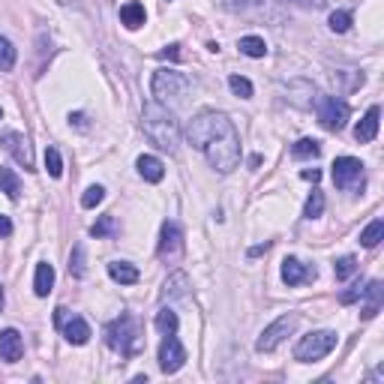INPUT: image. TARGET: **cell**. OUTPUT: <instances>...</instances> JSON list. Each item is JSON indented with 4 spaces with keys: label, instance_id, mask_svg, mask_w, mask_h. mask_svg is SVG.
I'll list each match as a JSON object with an SVG mask.
<instances>
[{
    "label": "cell",
    "instance_id": "cell-1",
    "mask_svg": "<svg viewBox=\"0 0 384 384\" xmlns=\"http://www.w3.org/2000/svg\"><path fill=\"white\" fill-rule=\"evenodd\" d=\"M142 130L147 135V142L156 144L159 151H165V153H174L177 147H180V123H177V117L168 111V105L163 102H144V109H142Z\"/></svg>",
    "mask_w": 384,
    "mask_h": 384
},
{
    "label": "cell",
    "instance_id": "cell-2",
    "mask_svg": "<svg viewBox=\"0 0 384 384\" xmlns=\"http://www.w3.org/2000/svg\"><path fill=\"white\" fill-rule=\"evenodd\" d=\"M234 130V121L226 111H201L189 121L186 126V142L196 147V151H205V147L213 142V138L226 135Z\"/></svg>",
    "mask_w": 384,
    "mask_h": 384
},
{
    "label": "cell",
    "instance_id": "cell-3",
    "mask_svg": "<svg viewBox=\"0 0 384 384\" xmlns=\"http://www.w3.org/2000/svg\"><path fill=\"white\" fill-rule=\"evenodd\" d=\"M201 153L207 156L210 168H217L219 174H231L234 168L240 165V135H238V130H231V132H226V135L213 138V142H210Z\"/></svg>",
    "mask_w": 384,
    "mask_h": 384
},
{
    "label": "cell",
    "instance_id": "cell-4",
    "mask_svg": "<svg viewBox=\"0 0 384 384\" xmlns=\"http://www.w3.org/2000/svg\"><path fill=\"white\" fill-rule=\"evenodd\" d=\"M105 343L111 351H117L121 357H135L138 348H142V334H138V324L132 315H121L105 327Z\"/></svg>",
    "mask_w": 384,
    "mask_h": 384
},
{
    "label": "cell",
    "instance_id": "cell-5",
    "mask_svg": "<svg viewBox=\"0 0 384 384\" xmlns=\"http://www.w3.org/2000/svg\"><path fill=\"white\" fill-rule=\"evenodd\" d=\"M336 343H339V336L334 334V330H313V334L301 336V343L294 345V360H301V364L322 360L336 348Z\"/></svg>",
    "mask_w": 384,
    "mask_h": 384
},
{
    "label": "cell",
    "instance_id": "cell-6",
    "mask_svg": "<svg viewBox=\"0 0 384 384\" xmlns=\"http://www.w3.org/2000/svg\"><path fill=\"white\" fill-rule=\"evenodd\" d=\"M151 90L156 96V102H177L184 100V93L189 90V78L184 76V72L177 69H156L153 72V81H151Z\"/></svg>",
    "mask_w": 384,
    "mask_h": 384
},
{
    "label": "cell",
    "instance_id": "cell-7",
    "mask_svg": "<svg viewBox=\"0 0 384 384\" xmlns=\"http://www.w3.org/2000/svg\"><path fill=\"white\" fill-rule=\"evenodd\" d=\"M315 111H318V123H322L327 132L345 130V123H348V117H351L348 102L339 100V96H318V100H315Z\"/></svg>",
    "mask_w": 384,
    "mask_h": 384
},
{
    "label": "cell",
    "instance_id": "cell-8",
    "mask_svg": "<svg viewBox=\"0 0 384 384\" xmlns=\"http://www.w3.org/2000/svg\"><path fill=\"white\" fill-rule=\"evenodd\" d=\"M334 184L336 189L343 192H360L366 184V172H364V163L355 156H339L334 163Z\"/></svg>",
    "mask_w": 384,
    "mask_h": 384
},
{
    "label": "cell",
    "instance_id": "cell-9",
    "mask_svg": "<svg viewBox=\"0 0 384 384\" xmlns=\"http://www.w3.org/2000/svg\"><path fill=\"white\" fill-rule=\"evenodd\" d=\"M55 324L60 327V334L69 345H88L90 343V324L84 322L81 315H72L67 306L55 309Z\"/></svg>",
    "mask_w": 384,
    "mask_h": 384
},
{
    "label": "cell",
    "instance_id": "cell-10",
    "mask_svg": "<svg viewBox=\"0 0 384 384\" xmlns=\"http://www.w3.org/2000/svg\"><path fill=\"white\" fill-rule=\"evenodd\" d=\"M294 327H297V315H280L273 324H268L261 330V336H259V343H255V351H261V355H270V351H276L282 345V339L288 334H294Z\"/></svg>",
    "mask_w": 384,
    "mask_h": 384
},
{
    "label": "cell",
    "instance_id": "cell-11",
    "mask_svg": "<svg viewBox=\"0 0 384 384\" xmlns=\"http://www.w3.org/2000/svg\"><path fill=\"white\" fill-rule=\"evenodd\" d=\"M0 144H4V151L13 156L25 172H34V151H30V142L25 135L15 132V130H6L4 135H0Z\"/></svg>",
    "mask_w": 384,
    "mask_h": 384
},
{
    "label": "cell",
    "instance_id": "cell-12",
    "mask_svg": "<svg viewBox=\"0 0 384 384\" xmlns=\"http://www.w3.org/2000/svg\"><path fill=\"white\" fill-rule=\"evenodd\" d=\"M156 255H159L163 261H177L180 255H184V231H180L177 222H163Z\"/></svg>",
    "mask_w": 384,
    "mask_h": 384
},
{
    "label": "cell",
    "instance_id": "cell-13",
    "mask_svg": "<svg viewBox=\"0 0 384 384\" xmlns=\"http://www.w3.org/2000/svg\"><path fill=\"white\" fill-rule=\"evenodd\" d=\"M184 364H186V348L180 345V339L174 334H168L163 339V345H159V369H163L165 376H174Z\"/></svg>",
    "mask_w": 384,
    "mask_h": 384
},
{
    "label": "cell",
    "instance_id": "cell-14",
    "mask_svg": "<svg viewBox=\"0 0 384 384\" xmlns=\"http://www.w3.org/2000/svg\"><path fill=\"white\" fill-rule=\"evenodd\" d=\"M222 9H226V13H238V15L261 13V15H270V21H276V25L282 21V13L273 4H268V0H226Z\"/></svg>",
    "mask_w": 384,
    "mask_h": 384
},
{
    "label": "cell",
    "instance_id": "cell-15",
    "mask_svg": "<svg viewBox=\"0 0 384 384\" xmlns=\"http://www.w3.org/2000/svg\"><path fill=\"white\" fill-rule=\"evenodd\" d=\"M313 280H315V268H309V264H303L301 259L288 255V259L282 261V282H285L288 288L303 285V282H313Z\"/></svg>",
    "mask_w": 384,
    "mask_h": 384
},
{
    "label": "cell",
    "instance_id": "cell-16",
    "mask_svg": "<svg viewBox=\"0 0 384 384\" xmlns=\"http://www.w3.org/2000/svg\"><path fill=\"white\" fill-rule=\"evenodd\" d=\"M25 355V339L15 327H6L0 330V360H6V364H15Z\"/></svg>",
    "mask_w": 384,
    "mask_h": 384
},
{
    "label": "cell",
    "instance_id": "cell-17",
    "mask_svg": "<svg viewBox=\"0 0 384 384\" xmlns=\"http://www.w3.org/2000/svg\"><path fill=\"white\" fill-rule=\"evenodd\" d=\"M378 117H381V109L378 105H372V109L360 117V123L355 126V138L360 144H369V142H376V135H378Z\"/></svg>",
    "mask_w": 384,
    "mask_h": 384
},
{
    "label": "cell",
    "instance_id": "cell-18",
    "mask_svg": "<svg viewBox=\"0 0 384 384\" xmlns=\"http://www.w3.org/2000/svg\"><path fill=\"white\" fill-rule=\"evenodd\" d=\"M135 168H138V174H142L147 184H159V180L165 177V165H163V159H156L151 153H144V156H138L135 159Z\"/></svg>",
    "mask_w": 384,
    "mask_h": 384
},
{
    "label": "cell",
    "instance_id": "cell-19",
    "mask_svg": "<svg viewBox=\"0 0 384 384\" xmlns=\"http://www.w3.org/2000/svg\"><path fill=\"white\" fill-rule=\"evenodd\" d=\"M364 297H366V306H364V315L366 322L369 318H376L378 315V309H381V301H384V285H381V280H372L366 288H364Z\"/></svg>",
    "mask_w": 384,
    "mask_h": 384
},
{
    "label": "cell",
    "instance_id": "cell-20",
    "mask_svg": "<svg viewBox=\"0 0 384 384\" xmlns=\"http://www.w3.org/2000/svg\"><path fill=\"white\" fill-rule=\"evenodd\" d=\"M51 288H55V268H51L48 261H39L36 276H34V292H36V297H48Z\"/></svg>",
    "mask_w": 384,
    "mask_h": 384
},
{
    "label": "cell",
    "instance_id": "cell-21",
    "mask_svg": "<svg viewBox=\"0 0 384 384\" xmlns=\"http://www.w3.org/2000/svg\"><path fill=\"white\" fill-rule=\"evenodd\" d=\"M121 21L130 30H138V27H144V21H147V13H144V6L138 4V0H130V4H123L121 6Z\"/></svg>",
    "mask_w": 384,
    "mask_h": 384
},
{
    "label": "cell",
    "instance_id": "cell-22",
    "mask_svg": "<svg viewBox=\"0 0 384 384\" xmlns=\"http://www.w3.org/2000/svg\"><path fill=\"white\" fill-rule=\"evenodd\" d=\"M109 276L114 282H121V285H135L138 282V268L130 261H111L109 264Z\"/></svg>",
    "mask_w": 384,
    "mask_h": 384
},
{
    "label": "cell",
    "instance_id": "cell-23",
    "mask_svg": "<svg viewBox=\"0 0 384 384\" xmlns=\"http://www.w3.org/2000/svg\"><path fill=\"white\" fill-rule=\"evenodd\" d=\"M0 192H6L9 201H18V196H21V180H18V174L13 172V168H4V165H0Z\"/></svg>",
    "mask_w": 384,
    "mask_h": 384
},
{
    "label": "cell",
    "instance_id": "cell-24",
    "mask_svg": "<svg viewBox=\"0 0 384 384\" xmlns=\"http://www.w3.org/2000/svg\"><path fill=\"white\" fill-rule=\"evenodd\" d=\"M186 288H189L186 273H174V276H168L165 285H163V301H172V297H184V294H186Z\"/></svg>",
    "mask_w": 384,
    "mask_h": 384
},
{
    "label": "cell",
    "instance_id": "cell-25",
    "mask_svg": "<svg viewBox=\"0 0 384 384\" xmlns=\"http://www.w3.org/2000/svg\"><path fill=\"white\" fill-rule=\"evenodd\" d=\"M156 330H159V334H163V336H168V334H177V313H174V309L172 306H163V309H159V313H156Z\"/></svg>",
    "mask_w": 384,
    "mask_h": 384
},
{
    "label": "cell",
    "instance_id": "cell-26",
    "mask_svg": "<svg viewBox=\"0 0 384 384\" xmlns=\"http://www.w3.org/2000/svg\"><path fill=\"white\" fill-rule=\"evenodd\" d=\"M238 48H240V55H247V57H264L268 55V42H264L261 36H240Z\"/></svg>",
    "mask_w": 384,
    "mask_h": 384
},
{
    "label": "cell",
    "instance_id": "cell-27",
    "mask_svg": "<svg viewBox=\"0 0 384 384\" xmlns=\"http://www.w3.org/2000/svg\"><path fill=\"white\" fill-rule=\"evenodd\" d=\"M384 238V222L381 219H372L369 226L360 231V247H366V249H372V247H378V240Z\"/></svg>",
    "mask_w": 384,
    "mask_h": 384
},
{
    "label": "cell",
    "instance_id": "cell-28",
    "mask_svg": "<svg viewBox=\"0 0 384 384\" xmlns=\"http://www.w3.org/2000/svg\"><path fill=\"white\" fill-rule=\"evenodd\" d=\"M318 153H322V142H315V138H301V142L292 147L294 159H315Z\"/></svg>",
    "mask_w": 384,
    "mask_h": 384
},
{
    "label": "cell",
    "instance_id": "cell-29",
    "mask_svg": "<svg viewBox=\"0 0 384 384\" xmlns=\"http://www.w3.org/2000/svg\"><path fill=\"white\" fill-rule=\"evenodd\" d=\"M324 213V192L322 189H313L303 205V219H318Z\"/></svg>",
    "mask_w": 384,
    "mask_h": 384
},
{
    "label": "cell",
    "instance_id": "cell-30",
    "mask_svg": "<svg viewBox=\"0 0 384 384\" xmlns=\"http://www.w3.org/2000/svg\"><path fill=\"white\" fill-rule=\"evenodd\" d=\"M15 57L18 51L13 48V42H9L6 36H0V72H9L15 67Z\"/></svg>",
    "mask_w": 384,
    "mask_h": 384
},
{
    "label": "cell",
    "instance_id": "cell-31",
    "mask_svg": "<svg viewBox=\"0 0 384 384\" xmlns=\"http://www.w3.org/2000/svg\"><path fill=\"white\" fill-rule=\"evenodd\" d=\"M355 270H357V259H355V255H343V259L334 264V273H336L339 282L348 280V276H355Z\"/></svg>",
    "mask_w": 384,
    "mask_h": 384
},
{
    "label": "cell",
    "instance_id": "cell-32",
    "mask_svg": "<svg viewBox=\"0 0 384 384\" xmlns=\"http://www.w3.org/2000/svg\"><path fill=\"white\" fill-rule=\"evenodd\" d=\"M90 234H93V238H111V234H117V219L114 217H102L100 222H93V226H90Z\"/></svg>",
    "mask_w": 384,
    "mask_h": 384
},
{
    "label": "cell",
    "instance_id": "cell-33",
    "mask_svg": "<svg viewBox=\"0 0 384 384\" xmlns=\"http://www.w3.org/2000/svg\"><path fill=\"white\" fill-rule=\"evenodd\" d=\"M228 88L234 96H240V100H252V81L243 78V76H231L228 78Z\"/></svg>",
    "mask_w": 384,
    "mask_h": 384
},
{
    "label": "cell",
    "instance_id": "cell-34",
    "mask_svg": "<svg viewBox=\"0 0 384 384\" xmlns=\"http://www.w3.org/2000/svg\"><path fill=\"white\" fill-rule=\"evenodd\" d=\"M327 27L334 30V34H345V30L351 27V13H345V9H336V13H330Z\"/></svg>",
    "mask_w": 384,
    "mask_h": 384
},
{
    "label": "cell",
    "instance_id": "cell-35",
    "mask_svg": "<svg viewBox=\"0 0 384 384\" xmlns=\"http://www.w3.org/2000/svg\"><path fill=\"white\" fill-rule=\"evenodd\" d=\"M46 172L55 177V180L63 174V159H60V153H57V147H48V151H46Z\"/></svg>",
    "mask_w": 384,
    "mask_h": 384
},
{
    "label": "cell",
    "instance_id": "cell-36",
    "mask_svg": "<svg viewBox=\"0 0 384 384\" xmlns=\"http://www.w3.org/2000/svg\"><path fill=\"white\" fill-rule=\"evenodd\" d=\"M105 198V186H100V184H93V186H88L84 189V196H81V207H96L100 201Z\"/></svg>",
    "mask_w": 384,
    "mask_h": 384
},
{
    "label": "cell",
    "instance_id": "cell-37",
    "mask_svg": "<svg viewBox=\"0 0 384 384\" xmlns=\"http://www.w3.org/2000/svg\"><path fill=\"white\" fill-rule=\"evenodd\" d=\"M69 273L76 276V280H81L84 273H88V268H84V247L78 243L76 249H72V259H69Z\"/></svg>",
    "mask_w": 384,
    "mask_h": 384
},
{
    "label": "cell",
    "instance_id": "cell-38",
    "mask_svg": "<svg viewBox=\"0 0 384 384\" xmlns=\"http://www.w3.org/2000/svg\"><path fill=\"white\" fill-rule=\"evenodd\" d=\"M360 297H364V285H360V282H355V285L348 288V292H343V294H339V303H343V306H351V303H357Z\"/></svg>",
    "mask_w": 384,
    "mask_h": 384
},
{
    "label": "cell",
    "instance_id": "cell-39",
    "mask_svg": "<svg viewBox=\"0 0 384 384\" xmlns=\"http://www.w3.org/2000/svg\"><path fill=\"white\" fill-rule=\"evenodd\" d=\"M288 4H297L303 9H327V0H288Z\"/></svg>",
    "mask_w": 384,
    "mask_h": 384
},
{
    "label": "cell",
    "instance_id": "cell-40",
    "mask_svg": "<svg viewBox=\"0 0 384 384\" xmlns=\"http://www.w3.org/2000/svg\"><path fill=\"white\" fill-rule=\"evenodd\" d=\"M159 57L163 60H180V46H165L163 51H159Z\"/></svg>",
    "mask_w": 384,
    "mask_h": 384
},
{
    "label": "cell",
    "instance_id": "cell-41",
    "mask_svg": "<svg viewBox=\"0 0 384 384\" xmlns=\"http://www.w3.org/2000/svg\"><path fill=\"white\" fill-rule=\"evenodd\" d=\"M9 234H13V222H9V217L0 213V238H9Z\"/></svg>",
    "mask_w": 384,
    "mask_h": 384
},
{
    "label": "cell",
    "instance_id": "cell-42",
    "mask_svg": "<svg viewBox=\"0 0 384 384\" xmlns=\"http://www.w3.org/2000/svg\"><path fill=\"white\" fill-rule=\"evenodd\" d=\"M69 123H76L78 130H88V117H84L81 111H76V114H69Z\"/></svg>",
    "mask_w": 384,
    "mask_h": 384
},
{
    "label": "cell",
    "instance_id": "cell-43",
    "mask_svg": "<svg viewBox=\"0 0 384 384\" xmlns=\"http://www.w3.org/2000/svg\"><path fill=\"white\" fill-rule=\"evenodd\" d=\"M268 249H270V240H264V243H259V247L249 249V259H255V255H261V252H268Z\"/></svg>",
    "mask_w": 384,
    "mask_h": 384
},
{
    "label": "cell",
    "instance_id": "cell-44",
    "mask_svg": "<svg viewBox=\"0 0 384 384\" xmlns=\"http://www.w3.org/2000/svg\"><path fill=\"white\" fill-rule=\"evenodd\" d=\"M303 180H313V184H318V180H322V172H318V168H313V172H303Z\"/></svg>",
    "mask_w": 384,
    "mask_h": 384
},
{
    "label": "cell",
    "instance_id": "cell-45",
    "mask_svg": "<svg viewBox=\"0 0 384 384\" xmlns=\"http://www.w3.org/2000/svg\"><path fill=\"white\" fill-rule=\"evenodd\" d=\"M60 6H72V4H81V0H57Z\"/></svg>",
    "mask_w": 384,
    "mask_h": 384
},
{
    "label": "cell",
    "instance_id": "cell-46",
    "mask_svg": "<svg viewBox=\"0 0 384 384\" xmlns=\"http://www.w3.org/2000/svg\"><path fill=\"white\" fill-rule=\"evenodd\" d=\"M4 301L6 297H4V285H0V313H4Z\"/></svg>",
    "mask_w": 384,
    "mask_h": 384
},
{
    "label": "cell",
    "instance_id": "cell-47",
    "mask_svg": "<svg viewBox=\"0 0 384 384\" xmlns=\"http://www.w3.org/2000/svg\"><path fill=\"white\" fill-rule=\"evenodd\" d=\"M0 117H4V111H0Z\"/></svg>",
    "mask_w": 384,
    "mask_h": 384
}]
</instances>
